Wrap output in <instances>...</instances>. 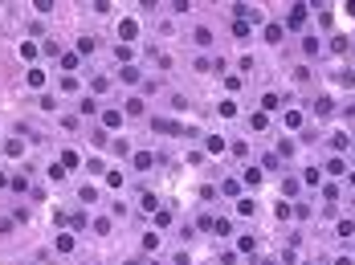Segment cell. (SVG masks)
<instances>
[{"label":"cell","instance_id":"cell-1","mask_svg":"<svg viewBox=\"0 0 355 265\" xmlns=\"http://www.w3.org/2000/svg\"><path fill=\"white\" fill-rule=\"evenodd\" d=\"M118 37H123V45H131L139 37V21L135 17H123V21H118Z\"/></svg>","mask_w":355,"mask_h":265},{"label":"cell","instance_id":"cell-2","mask_svg":"<svg viewBox=\"0 0 355 265\" xmlns=\"http://www.w3.org/2000/svg\"><path fill=\"white\" fill-rule=\"evenodd\" d=\"M98 119H102V127H106V131H118V127H123V110L106 106V110H98Z\"/></svg>","mask_w":355,"mask_h":265},{"label":"cell","instance_id":"cell-3","mask_svg":"<svg viewBox=\"0 0 355 265\" xmlns=\"http://www.w3.org/2000/svg\"><path fill=\"white\" fill-rule=\"evenodd\" d=\"M131 163H135V171H151V167H155V155H151V151H135Z\"/></svg>","mask_w":355,"mask_h":265},{"label":"cell","instance_id":"cell-4","mask_svg":"<svg viewBox=\"0 0 355 265\" xmlns=\"http://www.w3.org/2000/svg\"><path fill=\"white\" fill-rule=\"evenodd\" d=\"M282 37H286V25H278V21L265 25V41H270V45H282Z\"/></svg>","mask_w":355,"mask_h":265},{"label":"cell","instance_id":"cell-5","mask_svg":"<svg viewBox=\"0 0 355 265\" xmlns=\"http://www.w3.org/2000/svg\"><path fill=\"white\" fill-rule=\"evenodd\" d=\"M53 245H57V253H74L78 249V237H74V232H57Z\"/></svg>","mask_w":355,"mask_h":265},{"label":"cell","instance_id":"cell-6","mask_svg":"<svg viewBox=\"0 0 355 265\" xmlns=\"http://www.w3.org/2000/svg\"><path fill=\"white\" fill-rule=\"evenodd\" d=\"M192 41H196L200 49H209V45H213V29H204V25H200L196 33H192Z\"/></svg>","mask_w":355,"mask_h":265},{"label":"cell","instance_id":"cell-7","mask_svg":"<svg viewBox=\"0 0 355 265\" xmlns=\"http://www.w3.org/2000/svg\"><path fill=\"white\" fill-rule=\"evenodd\" d=\"M204 151H209V155H221V151H225V139H221V135H209V139H204Z\"/></svg>","mask_w":355,"mask_h":265},{"label":"cell","instance_id":"cell-8","mask_svg":"<svg viewBox=\"0 0 355 265\" xmlns=\"http://www.w3.org/2000/svg\"><path fill=\"white\" fill-rule=\"evenodd\" d=\"M302 21H306V5H294L290 9V29H302Z\"/></svg>","mask_w":355,"mask_h":265},{"label":"cell","instance_id":"cell-9","mask_svg":"<svg viewBox=\"0 0 355 265\" xmlns=\"http://www.w3.org/2000/svg\"><path fill=\"white\" fill-rule=\"evenodd\" d=\"M143 110H147L143 98H127V110H123V114H131V119H143Z\"/></svg>","mask_w":355,"mask_h":265},{"label":"cell","instance_id":"cell-10","mask_svg":"<svg viewBox=\"0 0 355 265\" xmlns=\"http://www.w3.org/2000/svg\"><path fill=\"white\" fill-rule=\"evenodd\" d=\"M282 123H286L290 131H298V127H302V110H286V114H282Z\"/></svg>","mask_w":355,"mask_h":265},{"label":"cell","instance_id":"cell-11","mask_svg":"<svg viewBox=\"0 0 355 265\" xmlns=\"http://www.w3.org/2000/svg\"><path fill=\"white\" fill-rule=\"evenodd\" d=\"M25 82L33 86V90H41V86H45V70H29V74H25Z\"/></svg>","mask_w":355,"mask_h":265},{"label":"cell","instance_id":"cell-12","mask_svg":"<svg viewBox=\"0 0 355 265\" xmlns=\"http://www.w3.org/2000/svg\"><path fill=\"white\" fill-rule=\"evenodd\" d=\"M278 106H282V98H278L274 90H270V94H261V110H265V114H270V110H278Z\"/></svg>","mask_w":355,"mask_h":265},{"label":"cell","instance_id":"cell-13","mask_svg":"<svg viewBox=\"0 0 355 265\" xmlns=\"http://www.w3.org/2000/svg\"><path fill=\"white\" fill-rule=\"evenodd\" d=\"M5 155L21 159V155H25V143H21V139H9V143H5Z\"/></svg>","mask_w":355,"mask_h":265},{"label":"cell","instance_id":"cell-14","mask_svg":"<svg viewBox=\"0 0 355 265\" xmlns=\"http://www.w3.org/2000/svg\"><path fill=\"white\" fill-rule=\"evenodd\" d=\"M302 184L318 188V184H322V171H318V167H306V171H302Z\"/></svg>","mask_w":355,"mask_h":265},{"label":"cell","instance_id":"cell-15","mask_svg":"<svg viewBox=\"0 0 355 265\" xmlns=\"http://www.w3.org/2000/svg\"><path fill=\"white\" fill-rule=\"evenodd\" d=\"M118 78H123V82H127V86H135V82H139V78H143V74H139V70H135V66H123V70H118Z\"/></svg>","mask_w":355,"mask_h":265},{"label":"cell","instance_id":"cell-16","mask_svg":"<svg viewBox=\"0 0 355 265\" xmlns=\"http://www.w3.org/2000/svg\"><path fill=\"white\" fill-rule=\"evenodd\" d=\"M249 127H253V131H265V127H270V114H265V110H257L253 119H249Z\"/></svg>","mask_w":355,"mask_h":265},{"label":"cell","instance_id":"cell-17","mask_svg":"<svg viewBox=\"0 0 355 265\" xmlns=\"http://www.w3.org/2000/svg\"><path fill=\"white\" fill-rule=\"evenodd\" d=\"M78 57H86V53H94V37H78V49H74Z\"/></svg>","mask_w":355,"mask_h":265},{"label":"cell","instance_id":"cell-18","mask_svg":"<svg viewBox=\"0 0 355 265\" xmlns=\"http://www.w3.org/2000/svg\"><path fill=\"white\" fill-rule=\"evenodd\" d=\"M217 110H221V119H237V102H233V98H225Z\"/></svg>","mask_w":355,"mask_h":265},{"label":"cell","instance_id":"cell-19","mask_svg":"<svg viewBox=\"0 0 355 265\" xmlns=\"http://www.w3.org/2000/svg\"><path fill=\"white\" fill-rule=\"evenodd\" d=\"M139 208L143 212H155V196L151 192H139Z\"/></svg>","mask_w":355,"mask_h":265},{"label":"cell","instance_id":"cell-20","mask_svg":"<svg viewBox=\"0 0 355 265\" xmlns=\"http://www.w3.org/2000/svg\"><path fill=\"white\" fill-rule=\"evenodd\" d=\"M143 249L155 253V249H159V232H143Z\"/></svg>","mask_w":355,"mask_h":265},{"label":"cell","instance_id":"cell-21","mask_svg":"<svg viewBox=\"0 0 355 265\" xmlns=\"http://www.w3.org/2000/svg\"><path fill=\"white\" fill-rule=\"evenodd\" d=\"M82 163V155L74 151V147H70V151H62V167H78Z\"/></svg>","mask_w":355,"mask_h":265},{"label":"cell","instance_id":"cell-22","mask_svg":"<svg viewBox=\"0 0 355 265\" xmlns=\"http://www.w3.org/2000/svg\"><path fill=\"white\" fill-rule=\"evenodd\" d=\"M322 167H327V171H331V175H343V171H347V163H343V159H339V155H335V159H327V163H322Z\"/></svg>","mask_w":355,"mask_h":265},{"label":"cell","instance_id":"cell-23","mask_svg":"<svg viewBox=\"0 0 355 265\" xmlns=\"http://www.w3.org/2000/svg\"><path fill=\"white\" fill-rule=\"evenodd\" d=\"M241 86H245V78H241V74H229V78H225V90H233V94L241 90Z\"/></svg>","mask_w":355,"mask_h":265},{"label":"cell","instance_id":"cell-24","mask_svg":"<svg viewBox=\"0 0 355 265\" xmlns=\"http://www.w3.org/2000/svg\"><path fill=\"white\" fill-rule=\"evenodd\" d=\"M37 49H41V45H33V41H21V57H25V62H33V57H37Z\"/></svg>","mask_w":355,"mask_h":265},{"label":"cell","instance_id":"cell-25","mask_svg":"<svg viewBox=\"0 0 355 265\" xmlns=\"http://www.w3.org/2000/svg\"><path fill=\"white\" fill-rule=\"evenodd\" d=\"M78 62H82L78 53H62V70H70V74H74V70H78Z\"/></svg>","mask_w":355,"mask_h":265},{"label":"cell","instance_id":"cell-26","mask_svg":"<svg viewBox=\"0 0 355 265\" xmlns=\"http://www.w3.org/2000/svg\"><path fill=\"white\" fill-rule=\"evenodd\" d=\"M78 114H98V102H94V98H82V102H78Z\"/></svg>","mask_w":355,"mask_h":265},{"label":"cell","instance_id":"cell-27","mask_svg":"<svg viewBox=\"0 0 355 265\" xmlns=\"http://www.w3.org/2000/svg\"><path fill=\"white\" fill-rule=\"evenodd\" d=\"M221 192H225V196H241V180H225Z\"/></svg>","mask_w":355,"mask_h":265},{"label":"cell","instance_id":"cell-28","mask_svg":"<svg viewBox=\"0 0 355 265\" xmlns=\"http://www.w3.org/2000/svg\"><path fill=\"white\" fill-rule=\"evenodd\" d=\"M274 216H278V220H286V216H294V208H290L286 200H278V204H274Z\"/></svg>","mask_w":355,"mask_h":265},{"label":"cell","instance_id":"cell-29","mask_svg":"<svg viewBox=\"0 0 355 265\" xmlns=\"http://www.w3.org/2000/svg\"><path fill=\"white\" fill-rule=\"evenodd\" d=\"M302 53H306V57H314V53H318V41H314V37H310V33H306V37H302Z\"/></svg>","mask_w":355,"mask_h":265},{"label":"cell","instance_id":"cell-30","mask_svg":"<svg viewBox=\"0 0 355 265\" xmlns=\"http://www.w3.org/2000/svg\"><path fill=\"white\" fill-rule=\"evenodd\" d=\"M314 110H318V114H322V119H327V114H331V110H335V102H331V98H318V102H314Z\"/></svg>","mask_w":355,"mask_h":265},{"label":"cell","instance_id":"cell-31","mask_svg":"<svg viewBox=\"0 0 355 265\" xmlns=\"http://www.w3.org/2000/svg\"><path fill=\"white\" fill-rule=\"evenodd\" d=\"M62 90H66V94H78V78H74V74L62 78Z\"/></svg>","mask_w":355,"mask_h":265},{"label":"cell","instance_id":"cell-32","mask_svg":"<svg viewBox=\"0 0 355 265\" xmlns=\"http://www.w3.org/2000/svg\"><path fill=\"white\" fill-rule=\"evenodd\" d=\"M9 188H13V192H29V180H25V175H13Z\"/></svg>","mask_w":355,"mask_h":265},{"label":"cell","instance_id":"cell-33","mask_svg":"<svg viewBox=\"0 0 355 265\" xmlns=\"http://www.w3.org/2000/svg\"><path fill=\"white\" fill-rule=\"evenodd\" d=\"M213 232H217V237H229V220L217 216V220H213Z\"/></svg>","mask_w":355,"mask_h":265},{"label":"cell","instance_id":"cell-34","mask_svg":"<svg viewBox=\"0 0 355 265\" xmlns=\"http://www.w3.org/2000/svg\"><path fill=\"white\" fill-rule=\"evenodd\" d=\"M335 232H339V237H351V232H355V220H339Z\"/></svg>","mask_w":355,"mask_h":265},{"label":"cell","instance_id":"cell-35","mask_svg":"<svg viewBox=\"0 0 355 265\" xmlns=\"http://www.w3.org/2000/svg\"><path fill=\"white\" fill-rule=\"evenodd\" d=\"M70 224H74V228H86V224H90V216H86V212H82V208H78V212H74V216H70Z\"/></svg>","mask_w":355,"mask_h":265},{"label":"cell","instance_id":"cell-36","mask_svg":"<svg viewBox=\"0 0 355 265\" xmlns=\"http://www.w3.org/2000/svg\"><path fill=\"white\" fill-rule=\"evenodd\" d=\"M192 70H196V74H209V70H213V57H196Z\"/></svg>","mask_w":355,"mask_h":265},{"label":"cell","instance_id":"cell-37","mask_svg":"<svg viewBox=\"0 0 355 265\" xmlns=\"http://www.w3.org/2000/svg\"><path fill=\"white\" fill-rule=\"evenodd\" d=\"M155 224L167 228V224H171V212H167V208H155Z\"/></svg>","mask_w":355,"mask_h":265},{"label":"cell","instance_id":"cell-38","mask_svg":"<svg viewBox=\"0 0 355 265\" xmlns=\"http://www.w3.org/2000/svg\"><path fill=\"white\" fill-rule=\"evenodd\" d=\"M102 90H110V78H106V74L94 78V94H102Z\"/></svg>","mask_w":355,"mask_h":265},{"label":"cell","instance_id":"cell-39","mask_svg":"<svg viewBox=\"0 0 355 265\" xmlns=\"http://www.w3.org/2000/svg\"><path fill=\"white\" fill-rule=\"evenodd\" d=\"M331 147H335V151H347L351 139H347V135H335V139H331Z\"/></svg>","mask_w":355,"mask_h":265},{"label":"cell","instance_id":"cell-40","mask_svg":"<svg viewBox=\"0 0 355 265\" xmlns=\"http://www.w3.org/2000/svg\"><path fill=\"white\" fill-rule=\"evenodd\" d=\"M86 171H94V175H98V171H106V163L94 155V159H86Z\"/></svg>","mask_w":355,"mask_h":265},{"label":"cell","instance_id":"cell-41","mask_svg":"<svg viewBox=\"0 0 355 265\" xmlns=\"http://www.w3.org/2000/svg\"><path fill=\"white\" fill-rule=\"evenodd\" d=\"M229 151H233V155H241V159H245V155H249V147H245L241 139H237V143H229Z\"/></svg>","mask_w":355,"mask_h":265},{"label":"cell","instance_id":"cell-42","mask_svg":"<svg viewBox=\"0 0 355 265\" xmlns=\"http://www.w3.org/2000/svg\"><path fill=\"white\" fill-rule=\"evenodd\" d=\"M94 232H102V237H106V232H110V216H98V220H94Z\"/></svg>","mask_w":355,"mask_h":265},{"label":"cell","instance_id":"cell-43","mask_svg":"<svg viewBox=\"0 0 355 265\" xmlns=\"http://www.w3.org/2000/svg\"><path fill=\"white\" fill-rule=\"evenodd\" d=\"M106 184L110 188H123V171H106Z\"/></svg>","mask_w":355,"mask_h":265},{"label":"cell","instance_id":"cell-44","mask_svg":"<svg viewBox=\"0 0 355 265\" xmlns=\"http://www.w3.org/2000/svg\"><path fill=\"white\" fill-rule=\"evenodd\" d=\"M331 49H335V53H347V49H351V41H347V37H335V41H331Z\"/></svg>","mask_w":355,"mask_h":265},{"label":"cell","instance_id":"cell-45","mask_svg":"<svg viewBox=\"0 0 355 265\" xmlns=\"http://www.w3.org/2000/svg\"><path fill=\"white\" fill-rule=\"evenodd\" d=\"M237 212H241V216H253V200H237Z\"/></svg>","mask_w":355,"mask_h":265},{"label":"cell","instance_id":"cell-46","mask_svg":"<svg viewBox=\"0 0 355 265\" xmlns=\"http://www.w3.org/2000/svg\"><path fill=\"white\" fill-rule=\"evenodd\" d=\"M245 184H261V171L257 167H245Z\"/></svg>","mask_w":355,"mask_h":265},{"label":"cell","instance_id":"cell-47","mask_svg":"<svg viewBox=\"0 0 355 265\" xmlns=\"http://www.w3.org/2000/svg\"><path fill=\"white\" fill-rule=\"evenodd\" d=\"M9 180H13V175H5V171H0V188H9Z\"/></svg>","mask_w":355,"mask_h":265},{"label":"cell","instance_id":"cell-48","mask_svg":"<svg viewBox=\"0 0 355 265\" xmlns=\"http://www.w3.org/2000/svg\"><path fill=\"white\" fill-rule=\"evenodd\" d=\"M335 265H355V261H351V257H339V261H335Z\"/></svg>","mask_w":355,"mask_h":265},{"label":"cell","instance_id":"cell-49","mask_svg":"<svg viewBox=\"0 0 355 265\" xmlns=\"http://www.w3.org/2000/svg\"><path fill=\"white\" fill-rule=\"evenodd\" d=\"M347 180H351V188H355V171H351V175H347Z\"/></svg>","mask_w":355,"mask_h":265},{"label":"cell","instance_id":"cell-50","mask_svg":"<svg viewBox=\"0 0 355 265\" xmlns=\"http://www.w3.org/2000/svg\"><path fill=\"white\" fill-rule=\"evenodd\" d=\"M147 265H159V261H147Z\"/></svg>","mask_w":355,"mask_h":265},{"label":"cell","instance_id":"cell-51","mask_svg":"<svg viewBox=\"0 0 355 265\" xmlns=\"http://www.w3.org/2000/svg\"><path fill=\"white\" fill-rule=\"evenodd\" d=\"M351 151H355V143H351Z\"/></svg>","mask_w":355,"mask_h":265},{"label":"cell","instance_id":"cell-52","mask_svg":"<svg viewBox=\"0 0 355 265\" xmlns=\"http://www.w3.org/2000/svg\"><path fill=\"white\" fill-rule=\"evenodd\" d=\"M306 265H310V261H306Z\"/></svg>","mask_w":355,"mask_h":265},{"label":"cell","instance_id":"cell-53","mask_svg":"<svg viewBox=\"0 0 355 265\" xmlns=\"http://www.w3.org/2000/svg\"><path fill=\"white\" fill-rule=\"evenodd\" d=\"M351 74H355V70H351Z\"/></svg>","mask_w":355,"mask_h":265}]
</instances>
